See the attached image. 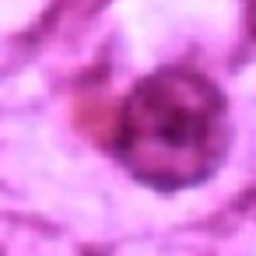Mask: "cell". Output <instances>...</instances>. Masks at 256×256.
<instances>
[{"instance_id":"6da1fadb","label":"cell","mask_w":256,"mask_h":256,"mask_svg":"<svg viewBox=\"0 0 256 256\" xmlns=\"http://www.w3.org/2000/svg\"><path fill=\"white\" fill-rule=\"evenodd\" d=\"M109 148L148 190L182 193L224 165L232 112L224 92L196 67L168 64L134 81L109 120Z\"/></svg>"}]
</instances>
